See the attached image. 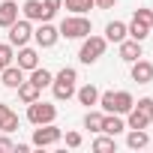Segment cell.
<instances>
[{"label":"cell","instance_id":"ffe728a7","mask_svg":"<svg viewBox=\"0 0 153 153\" xmlns=\"http://www.w3.org/2000/svg\"><path fill=\"white\" fill-rule=\"evenodd\" d=\"M123 129H126V123H123L117 114H105V117H102V132H105V135H120Z\"/></svg>","mask_w":153,"mask_h":153},{"label":"cell","instance_id":"ba28073f","mask_svg":"<svg viewBox=\"0 0 153 153\" xmlns=\"http://www.w3.org/2000/svg\"><path fill=\"white\" fill-rule=\"evenodd\" d=\"M126 36H129V39H138V42H144V39L150 36V21H144V18L132 15V21L126 24Z\"/></svg>","mask_w":153,"mask_h":153},{"label":"cell","instance_id":"2e32d148","mask_svg":"<svg viewBox=\"0 0 153 153\" xmlns=\"http://www.w3.org/2000/svg\"><path fill=\"white\" fill-rule=\"evenodd\" d=\"M75 96H78V102H81V105H87V108L99 105V90H96L93 84H84L81 90H75Z\"/></svg>","mask_w":153,"mask_h":153},{"label":"cell","instance_id":"e575fe53","mask_svg":"<svg viewBox=\"0 0 153 153\" xmlns=\"http://www.w3.org/2000/svg\"><path fill=\"white\" fill-rule=\"evenodd\" d=\"M150 33H153V21H150Z\"/></svg>","mask_w":153,"mask_h":153},{"label":"cell","instance_id":"6da1fadb","mask_svg":"<svg viewBox=\"0 0 153 153\" xmlns=\"http://www.w3.org/2000/svg\"><path fill=\"white\" fill-rule=\"evenodd\" d=\"M75 81H78V72H75L72 66H63V69L54 75V81H51V87H54V99H57V102L72 99V96H75Z\"/></svg>","mask_w":153,"mask_h":153},{"label":"cell","instance_id":"8992f818","mask_svg":"<svg viewBox=\"0 0 153 153\" xmlns=\"http://www.w3.org/2000/svg\"><path fill=\"white\" fill-rule=\"evenodd\" d=\"M33 39H36V45H39V48H54V45H57V39H60V30H57L51 21H42V24L33 30Z\"/></svg>","mask_w":153,"mask_h":153},{"label":"cell","instance_id":"cb8c5ba5","mask_svg":"<svg viewBox=\"0 0 153 153\" xmlns=\"http://www.w3.org/2000/svg\"><path fill=\"white\" fill-rule=\"evenodd\" d=\"M93 150H96V153H111V150H117L114 135H102V138H96V141H93Z\"/></svg>","mask_w":153,"mask_h":153},{"label":"cell","instance_id":"83f0119b","mask_svg":"<svg viewBox=\"0 0 153 153\" xmlns=\"http://www.w3.org/2000/svg\"><path fill=\"white\" fill-rule=\"evenodd\" d=\"M0 153H15V144H12V138L0 135Z\"/></svg>","mask_w":153,"mask_h":153},{"label":"cell","instance_id":"5b68a950","mask_svg":"<svg viewBox=\"0 0 153 153\" xmlns=\"http://www.w3.org/2000/svg\"><path fill=\"white\" fill-rule=\"evenodd\" d=\"M63 138V132L54 126V123H42L39 129H33V147H51Z\"/></svg>","mask_w":153,"mask_h":153},{"label":"cell","instance_id":"1f68e13d","mask_svg":"<svg viewBox=\"0 0 153 153\" xmlns=\"http://www.w3.org/2000/svg\"><path fill=\"white\" fill-rule=\"evenodd\" d=\"M66 147H81V135L78 132H66Z\"/></svg>","mask_w":153,"mask_h":153},{"label":"cell","instance_id":"7c38bea8","mask_svg":"<svg viewBox=\"0 0 153 153\" xmlns=\"http://www.w3.org/2000/svg\"><path fill=\"white\" fill-rule=\"evenodd\" d=\"M138 57H141V42H138V39H123V42H120V60L135 63Z\"/></svg>","mask_w":153,"mask_h":153},{"label":"cell","instance_id":"d6986e66","mask_svg":"<svg viewBox=\"0 0 153 153\" xmlns=\"http://www.w3.org/2000/svg\"><path fill=\"white\" fill-rule=\"evenodd\" d=\"M105 39L120 45V42L126 39V24H123V21H108V27H105Z\"/></svg>","mask_w":153,"mask_h":153},{"label":"cell","instance_id":"f1b7e54d","mask_svg":"<svg viewBox=\"0 0 153 153\" xmlns=\"http://www.w3.org/2000/svg\"><path fill=\"white\" fill-rule=\"evenodd\" d=\"M0 129H3L6 135H9V132H15V129H18V114H12V117H9V120L3 123V126H0Z\"/></svg>","mask_w":153,"mask_h":153},{"label":"cell","instance_id":"d4e9b609","mask_svg":"<svg viewBox=\"0 0 153 153\" xmlns=\"http://www.w3.org/2000/svg\"><path fill=\"white\" fill-rule=\"evenodd\" d=\"M102 117H105V114H99V111H87L84 126H87L90 132H102Z\"/></svg>","mask_w":153,"mask_h":153},{"label":"cell","instance_id":"484cf974","mask_svg":"<svg viewBox=\"0 0 153 153\" xmlns=\"http://www.w3.org/2000/svg\"><path fill=\"white\" fill-rule=\"evenodd\" d=\"M42 6H45V21H51L57 15V9L63 6V0H42Z\"/></svg>","mask_w":153,"mask_h":153},{"label":"cell","instance_id":"52a82bcc","mask_svg":"<svg viewBox=\"0 0 153 153\" xmlns=\"http://www.w3.org/2000/svg\"><path fill=\"white\" fill-rule=\"evenodd\" d=\"M30 36H33V27H30V21H27V18H24V21L9 24V45H12V48L27 45V42H30Z\"/></svg>","mask_w":153,"mask_h":153},{"label":"cell","instance_id":"4316f807","mask_svg":"<svg viewBox=\"0 0 153 153\" xmlns=\"http://www.w3.org/2000/svg\"><path fill=\"white\" fill-rule=\"evenodd\" d=\"M15 57V51H12V45H0V72H3L6 66H9V60Z\"/></svg>","mask_w":153,"mask_h":153},{"label":"cell","instance_id":"7402d4cb","mask_svg":"<svg viewBox=\"0 0 153 153\" xmlns=\"http://www.w3.org/2000/svg\"><path fill=\"white\" fill-rule=\"evenodd\" d=\"M30 81L42 90V87H51V81H54V75L48 72V69H42V66H36V69H30Z\"/></svg>","mask_w":153,"mask_h":153},{"label":"cell","instance_id":"9c48e42d","mask_svg":"<svg viewBox=\"0 0 153 153\" xmlns=\"http://www.w3.org/2000/svg\"><path fill=\"white\" fill-rule=\"evenodd\" d=\"M132 81H138V84H150L153 81V63L150 60H135L132 63Z\"/></svg>","mask_w":153,"mask_h":153},{"label":"cell","instance_id":"ac0fdd59","mask_svg":"<svg viewBox=\"0 0 153 153\" xmlns=\"http://www.w3.org/2000/svg\"><path fill=\"white\" fill-rule=\"evenodd\" d=\"M153 117L147 114V111H141L138 105H132L129 108V129H147V123H150Z\"/></svg>","mask_w":153,"mask_h":153},{"label":"cell","instance_id":"e0dca14e","mask_svg":"<svg viewBox=\"0 0 153 153\" xmlns=\"http://www.w3.org/2000/svg\"><path fill=\"white\" fill-rule=\"evenodd\" d=\"M15 90H18V99H21L24 105H30V102H36V99H39V87H36L33 81H21Z\"/></svg>","mask_w":153,"mask_h":153},{"label":"cell","instance_id":"603a6c76","mask_svg":"<svg viewBox=\"0 0 153 153\" xmlns=\"http://www.w3.org/2000/svg\"><path fill=\"white\" fill-rule=\"evenodd\" d=\"M63 3H66V9L72 15H84V12L93 9V0H63Z\"/></svg>","mask_w":153,"mask_h":153},{"label":"cell","instance_id":"836d02e7","mask_svg":"<svg viewBox=\"0 0 153 153\" xmlns=\"http://www.w3.org/2000/svg\"><path fill=\"white\" fill-rule=\"evenodd\" d=\"M135 15L144 18V21H153V12H150V9H135Z\"/></svg>","mask_w":153,"mask_h":153},{"label":"cell","instance_id":"3957f363","mask_svg":"<svg viewBox=\"0 0 153 153\" xmlns=\"http://www.w3.org/2000/svg\"><path fill=\"white\" fill-rule=\"evenodd\" d=\"M105 48H108V39H105V36H84L81 51H78V60L90 66V63H96V60L105 54Z\"/></svg>","mask_w":153,"mask_h":153},{"label":"cell","instance_id":"44dd1931","mask_svg":"<svg viewBox=\"0 0 153 153\" xmlns=\"http://www.w3.org/2000/svg\"><path fill=\"white\" fill-rule=\"evenodd\" d=\"M150 144V135L144 132V129H132L129 135H126V147L129 150H141V147H147Z\"/></svg>","mask_w":153,"mask_h":153},{"label":"cell","instance_id":"7a4b0ae2","mask_svg":"<svg viewBox=\"0 0 153 153\" xmlns=\"http://www.w3.org/2000/svg\"><path fill=\"white\" fill-rule=\"evenodd\" d=\"M57 30H60L63 39H84V36L93 33V24H90V18H84V15H69V18L60 21Z\"/></svg>","mask_w":153,"mask_h":153},{"label":"cell","instance_id":"d6a6232c","mask_svg":"<svg viewBox=\"0 0 153 153\" xmlns=\"http://www.w3.org/2000/svg\"><path fill=\"white\" fill-rule=\"evenodd\" d=\"M117 3V0H93V6H99V9H111Z\"/></svg>","mask_w":153,"mask_h":153},{"label":"cell","instance_id":"9a60e30c","mask_svg":"<svg viewBox=\"0 0 153 153\" xmlns=\"http://www.w3.org/2000/svg\"><path fill=\"white\" fill-rule=\"evenodd\" d=\"M0 78H3V87H12V90H15V87L24 81V69H21V66H6L3 72H0Z\"/></svg>","mask_w":153,"mask_h":153},{"label":"cell","instance_id":"30bf717a","mask_svg":"<svg viewBox=\"0 0 153 153\" xmlns=\"http://www.w3.org/2000/svg\"><path fill=\"white\" fill-rule=\"evenodd\" d=\"M135 105V99H132V93H126V90H117L114 96H111V111L108 114H129V108Z\"/></svg>","mask_w":153,"mask_h":153},{"label":"cell","instance_id":"5bb4252c","mask_svg":"<svg viewBox=\"0 0 153 153\" xmlns=\"http://www.w3.org/2000/svg\"><path fill=\"white\" fill-rule=\"evenodd\" d=\"M21 12H24L27 21H45V6H42V0H24Z\"/></svg>","mask_w":153,"mask_h":153},{"label":"cell","instance_id":"277c9868","mask_svg":"<svg viewBox=\"0 0 153 153\" xmlns=\"http://www.w3.org/2000/svg\"><path fill=\"white\" fill-rule=\"evenodd\" d=\"M54 117H57V108H54L51 102H42V99H36V102H30V105H27V120H30L33 126L54 123Z\"/></svg>","mask_w":153,"mask_h":153},{"label":"cell","instance_id":"4fadbf2b","mask_svg":"<svg viewBox=\"0 0 153 153\" xmlns=\"http://www.w3.org/2000/svg\"><path fill=\"white\" fill-rule=\"evenodd\" d=\"M18 66H21L24 72L36 69V66H39V54H36V48H27V45H21V48H18Z\"/></svg>","mask_w":153,"mask_h":153},{"label":"cell","instance_id":"8fae6325","mask_svg":"<svg viewBox=\"0 0 153 153\" xmlns=\"http://www.w3.org/2000/svg\"><path fill=\"white\" fill-rule=\"evenodd\" d=\"M18 21V3L15 0H3L0 3V27H9Z\"/></svg>","mask_w":153,"mask_h":153},{"label":"cell","instance_id":"f546056e","mask_svg":"<svg viewBox=\"0 0 153 153\" xmlns=\"http://www.w3.org/2000/svg\"><path fill=\"white\" fill-rule=\"evenodd\" d=\"M138 108H141V111H147V114L153 117V96H144V99H138Z\"/></svg>","mask_w":153,"mask_h":153},{"label":"cell","instance_id":"4dcf8cb0","mask_svg":"<svg viewBox=\"0 0 153 153\" xmlns=\"http://www.w3.org/2000/svg\"><path fill=\"white\" fill-rule=\"evenodd\" d=\"M12 114H15V111H12V108H9L6 102H0V126H3V123H6V120H9Z\"/></svg>","mask_w":153,"mask_h":153}]
</instances>
